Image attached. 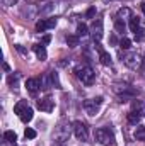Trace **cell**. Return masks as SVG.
<instances>
[{
	"mask_svg": "<svg viewBox=\"0 0 145 146\" xmlns=\"http://www.w3.org/2000/svg\"><path fill=\"white\" fill-rule=\"evenodd\" d=\"M68 136H70V124L67 121H60V124L56 126V129L53 133V141H56L60 145H65Z\"/></svg>",
	"mask_w": 145,
	"mask_h": 146,
	"instance_id": "cell-1",
	"label": "cell"
},
{
	"mask_svg": "<svg viewBox=\"0 0 145 146\" xmlns=\"http://www.w3.org/2000/svg\"><path fill=\"white\" fill-rule=\"evenodd\" d=\"M96 139L104 146H113L114 145V134L109 127H99L96 129Z\"/></svg>",
	"mask_w": 145,
	"mask_h": 146,
	"instance_id": "cell-2",
	"label": "cell"
},
{
	"mask_svg": "<svg viewBox=\"0 0 145 146\" xmlns=\"http://www.w3.org/2000/svg\"><path fill=\"white\" fill-rule=\"evenodd\" d=\"M77 76H79V80H80L84 85H92V83L96 82V72H94L91 66L77 68Z\"/></svg>",
	"mask_w": 145,
	"mask_h": 146,
	"instance_id": "cell-3",
	"label": "cell"
},
{
	"mask_svg": "<svg viewBox=\"0 0 145 146\" xmlns=\"http://www.w3.org/2000/svg\"><path fill=\"white\" fill-rule=\"evenodd\" d=\"M123 61H125V65H126L128 68L137 70V68H140V65H142V56H140L138 53H128V54L123 56Z\"/></svg>",
	"mask_w": 145,
	"mask_h": 146,
	"instance_id": "cell-4",
	"label": "cell"
},
{
	"mask_svg": "<svg viewBox=\"0 0 145 146\" xmlns=\"http://www.w3.org/2000/svg\"><path fill=\"white\" fill-rule=\"evenodd\" d=\"M103 104V97H96V99H89L84 102V109L87 110L89 115H96L99 112V107Z\"/></svg>",
	"mask_w": 145,
	"mask_h": 146,
	"instance_id": "cell-5",
	"label": "cell"
},
{
	"mask_svg": "<svg viewBox=\"0 0 145 146\" xmlns=\"http://www.w3.org/2000/svg\"><path fill=\"white\" fill-rule=\"evenodd\" d=\"M73 133H75V138L80 139V141H87V138H89L87 126H85L82 121H75V122H73Z\"/></svg>",
	"mask_w": 145,
	"mask_h": 146,
	"instance_id": "cell-6",
	"label": "cell"
},
{
	"mask_svg": "<svg viewBox=\"0 0 145 146\" xmlns=\"http://www.w3.org/2000/svg\"><path fill=\"white\" fill-rule=\"evenodd\" d=\"M91 34L94 37V41H101L104 36V27H103V19H96L92 22V27H91Z\"/></svg>",
	"mask_w": 145,
	"mask_h": 146,
	"instance_id": "cell-7",
	"label": "cell"
},
{
	"mask_svg": "<svg viewBox=\"0 0 145 146\" xmlns=\"http://www.w3.org/2000/svg\"><path fill=\"white\" fill-rule=\"evenodd\" d=\"M56 26V17H48V19H41L36 22V31L38 33H44L46 29H51Z\"/></svg>",
	"mask_w": 145,
	"mask_h": 146,
	"instance_id": "cell-8",
	"label": "cell"
},
{
	"mask_svg": "<svg viewBox=\"0 0 145 146\" xmlns=\"http://www.w3.org/2000/svg\"><path fill=\"white\" fill-rule=\"evenodd\" d=\"M26 88H28V92H29L31 95H36L38 90L41 88V80H39V78H28Z\"/></svg>",
	"mask_w": 145,
	"mask_h": 146,
	"instance_id": "cell-9",
	"label": "cell"
},
{
	"mask_svg": "<svg viewBox=\"0 0 145 146\" xmlns=\"http://www.w3.org/2000/svg\"><path fill=\"white\" fill-rule=\"evenodd\" d=\"M53 107H55V100H51L50 97L38 100V109L43 110V112H51V110H53Z\"/></svg>",
	"mask_w": 145,
	"mask_h": 146,
	"instance_id": "cell-10",
	"label": "cell"
},
{
	"mask_svg": "<svg viewBox=\"0 0 145 146\" xmlns=\"http://www.w3.org/2000/svg\"><path fill=\"white\" fill-rule=\"evenodd\" d=\"M33 51L36 53L38 60H41V61H44V60L48 58V53H46V49H44L43 44H34V46H33Z\"/></svg>",
	"mask_w": 145,
	"mask_h": 146,
	"instance_id": "cell-11",
	"label": "cell"
},
{
	"mask_svg": "<svg viewBox=\"0 0 145 146\" xmlns=\"http://www.w3.org/2000/svg\"><path fill=\"white\" fill-rule=\"evenodd\" d=\"M116 19H119V21H130L132 19V10L128 9V7H121L119 10H118V14H116Z\"/></svg>",
	"mask_w": 145,
	"mask_h": 146,
	"instance_id": "cell-12",
	"label": "cell"
},
{
	"mask_svg": "<svg viewBox=\"0 0 145 146\" xmlns=\"http://www.w3.org/2000/svg\"><path fill=\"white\" fill-rule=\"evenodd\" d=\"M140 121H142V112H138V110H132V112L128 114V122H130V124L137 126V124H140Z\"/></svg>",
	"mask_w": 145,
	"mask_h": 146,
	"instance_id": "cell-13",
	"label": "cell"
},
{
	"mask_svg": "<svg viewBox=\"0 0 145 146\" xmlns=\"http://www.w3.org/2000/svg\"><path fill=\"white\" fill-rule=\"evenodd\" d=\"M99 61H101V65L109 66V65H111V54H109L108 51H103V53H99Z\"/></svg>",
	"mask_w": 145,
	"mask_h": 146,
	"instance_id": "cell-14",
	"label": "cell"
},
{
	"mask_svg": "<svg viewBox=\"0 0 145 146\" xmlns=\"http://www.w3.org/2000/svg\"><path fill=\"white\" fill-rule=\"evenodd\" d=\"M33 114H34V112H33V109H31V107H28V109L24 110L19 117H21V121H22V122H26V124H28V122L33 119Z\"/></svg>",
	"mask_w": 145,
	"mask_h": 146,
	"instance_id": "cell-15",
	"label": "cell"
},
{
	"mask_svg": "<svg viewBox=\"0 0 145 146\" xmlns=\"http://www.w3.org/2000/svg\"><path fill=\"white\" fill-rule=\"evenodd\" d=\"M114 29H116V33H119V34H125V31H126V24H125V21L114 19Z\"/></svg>",
	"mask_w": 145,
	"mask_h": 146,
	"instance_id": "cell-16",
	"label": "cell"
},
{
	"mask_svg": "<svg viewBox=\"0 0 145 146\" xmlns=\"http://www.w3.org/2000/svg\"><path fill=\"white\" fill-rule=\"evenodd\" d=\"M28 107H29V106H28V102H26V100H21V102H17V104L14 106V112L21 115V114L28 109Z\"/></svg>",
	"mask_w": 145,
	"mask_h": 146,
	"instance_id": "cell-17",
	"label": "cell"
},
{
	"mask_svg": "<svg viewBox=\"0 0 145 146\" xmlns=\"http://www.w3.org/2000/svg\"><path fill=\"white\" fill-rule=\"evenodd\" d=\"M138 29H140V19L132 15V19H130V31L132 33H137Z\"/></svg>",
	"mask_w": 145,
	"mask_h": 146,
	"instance_id": "cell-18",
	"label": "cell"
},
{
	"mask_svg": "<svg viewBox=\"0 0 145 146\" xmlns=\"http://www.w3.org/2000/svg\"><path fill=\"white\" fill-rule=\"evenodd\" d=\"M135 139H138V141H145V127L144 126H137V129H135Z\"/></svg>",
	"mask_w": 145,
	"mask_h": 146,
	"instance_id": "cell-19",
	"label": "cell"
},
{
	"mask_svg": "<svg viewBox=\"0 0 145 146\" xmlns=\"http://www.w3.org/2000/svg\"><path fill=\"white\" fill-rule=\"evenodd\" d=\"M3 139H5L7 143H15V141H17V134H15L14 131H5V133H3Z\"/></svg>",
	"mask_w": 145,
	"mask_h": 146,
	"instance_id": "cell-20",
	"label": "cell"
},
{
	"mask_svg": "<svg viewBox=\"0 0 145 146\" xmlns=\"http://www.w3.org/2000/svg\"><path fill=\"white\" fill-rule=\"evenodd\" d=\"M87 34H89L87 26H85V24H79V26H77V36L79 37H85Z\"/></svg>",
	"mask_w": 145,
	"mask_h": 146,
	"instance_id": "cell-21",
	"label": "cell"
},
{
	"mask_svg": "<svg viewBox=\"0 0 145 146\" xmlns=\"http://www.w3.org/2000/svg\"><path fill=\"white\" fill-rule=\"evenodd\" d=\"M79 41H80V37L77 36H67V44L70 46V48H77L79 46Z\"/></svg>",
	"mask_w": 145,
	"mask_h": 146,
	"instance_id": "cell-22",
	"label": "cell"
},
{
	"mask_svg": "<svg viewBox=\"0 0 145 146\" xmlns=\"http://www.w3.org/2000/svg\"><path fill=\"white\" fill-rule=\"evenodd\" d=\"M50 76H51V85H53L55 88H62V83H60V80H58V73L51 72L50 73Z\"/></svg>",
	"mask_w": 145,
	"mask_h": 146,
	"instance_id": "cell-23",
	"label": "cell"
},
{
	"mask_svg": "<svg viewBox=\"0 0 145 146\" xmlns=\"http://www.w3.org/2000/svg\"><path fill=\"white\" fill-rule=\"evenodd\" d=\"M119 48H121V49H130V48H132V41H130L128 37H121V41H119Z\"/></svg>",
	"mask_w": 145,
	"mask_h": 146,
	"instance_id": "cell-24",
	"label": "cell"
},
{
	"mask_svg": "<svg viewBox=\"0 0 145 146\" xmlns=\"http://www.w3.org/2000/svg\"><path fill=\"white\" fill-rule=\"evenodd\" d=\"M132 110L142 112V110H144V102H142V100H133V102H132Z\"/></svg>",
	"mask_w": 145,
	"mask_h": 146,
	"instance_id": "cell-25",
	"label": "cell"
},
{
	"mask_svg": "<svg viewBox=\"0 0 145 146\" xmlns=\"http://www.w3.org/2000/svg\"><path fill=\"white\" fill-rule=\"evenodd\" d=\"M135 41H138V42H140V41H145V29L144 27H140V29L135 33Z\"/></svg>",
	"mask_w": 145,
	"mask_h": 146,
	"instance_id": "cell-26",
	"label": "cell"
},
{
	"mask_svg": "<svg viewBox=\"0 0 145 146\" xmlns=\"http://www.w3.org/2000/svg\"><path fill=\"white\" fill-rule=\"evenodd\" d=\"M19 78H21V73H14V75H10V76H9V85H10V87H14V85L17 83V80H19Z\"/></svg>",
	"mask_w": 145,
	"mask_h": 146,
	"instance_id": "cell-27",
	"label": "cell"
},
{
	"mask_svg": "<svg viewBox=\"0 0 145 146\" xmlns=\"http://www.w3.org/2000/svg\"><path fill=\"white\" fill-rule=\"evenodd\" d=\"M24 136H26V139H34V138H36V131L31 129V127H28V129L24 131Z\"/></svg>",
	"mask_w": 145,
	"mask_h": 146,
	"instance_id": "cell-28",
	"label": "cell"
},
{
	"mask_svg": "<svg viewBox=\"0 0 145 146\" xmlns=\"http://www.w3.org/2000/svg\"><path fill=\"white\" fill-rule=\"evenodd\" d=\"M94 15H96V7H91V9L87 10V14H85V17H89V19H91V17H94Z\"/></svg>",
	"mask_w": 145,
	"mask_h": 146,
	"instance_id": "cell-29",
	"label": "cell"
},
{
	"mask_svg": "<svg viewBox=\"0 0 145 146\" xmlns=\"http://www.w3.org/2000/svg\"><path fill=\"white\" fill-rule=\"evenodd\" d=\"M109 41H111V44H114V46L118 44V39H116V36H114V34H111V37H109Z\"/></svg>",
	"mask_w": 145,
	"mask_h": 146,
	"instance_id": "cell-30",
	"label": "cell"
},
{
	"mask_svg": "<svg viewBox=\"0 0 145 146\" xmlns=\"http://www.w3.org/2000/svg\"><path fill=\"white\" fill-rule=\"evenodd\" d=\"M50 41H51V37H50V36H44V37H43V44H48Z\"/></svg>",
	"mask_w": 145,
	"mask_h": 146,
	"instance_id": "cell-31",
	"label": "cell"
},
{
	"mask_svg": "<svg viewBox=\"0 0 145 146\" xmlns=\"http://www.w3.org/2000/svg\"><path fill=\"white\" fill-rule=\"evenodd\" d=\"M15 48H17V51H21V53H26V49H24V48H22V46H19V44H17V46H15Z\"/></svg>",
	"mask_w": 145,
	"mask_h": 146,
	"instance_id": "cell-32",
	"label": "cell"
},
{
	"mask_svg": "<svg viewBox=\"0 0 145 146\" xmlns=\"http://www.w3.org/2000/svg\"><path fill=\"white\" fill-rule=\"evenodd\" d=\"M142 12H144V14H145V2H144V3H142Z\"/></svg>",
	"mask_w": 145,
	"mask_h": 146,
	"instance_id": "cell-33",
	"label": "cell"
},
{
	"mask_svg": "<svg viewBox=\"0 0 145 146\" xmlns=\"http://www.w3.org/2000/svg\"><path fill=\"white\" fill-rule=\"evenodd\" d=\"M55 146H65V145H60V143H56V145H55Z\"/></svg>",
	"mask_w": 145,
	"mask_h": 146,
	"instance_id": "cell-34",
	"label": "cell"
},
{
	"mask_svg": "<svg viewBox=\"0 0 145 146\" xmlns=\"http://www.w3.org/2000/svg\"><path fill=\"white\" fill-rule=\"evenodd\" d=\"M144 76H145V68H144Z\"/></svg>",
	"mask_w": 145,
	"mask_h": 146,
	"instance_id": "cell-35",
	"label": "cell"
},
{
	"mask_svg": "<svg viewBox=\"0 0 145 146\" xmlns=\"http://www.w3.org/2000/svg\"><path fill=\"white\" fill-rule=\"evenodd\" d=\"M104 2H108V0H104Z\"/></svg>",
	"mask_w": 145,
	"mask_h": 146,
	"instance_id": "cell-36",
	"label": "cell"
},
{
	"mask_svg": "<svg viewBox=\"0 0 145 146\" xmlns=\"http://www.w3.org/2000/svg\"><path fill=\"white\" fill-rule=\"evenodd\" d=\"M14 146H15V145H14Z\"/></svg>",
	"mask_w": 145,
	"mask_h": 146,
	"instance_id": "cell-37",
	"label": "cell"
}]
</instances>
